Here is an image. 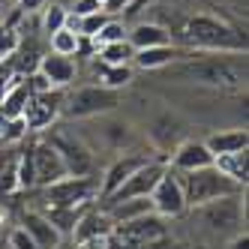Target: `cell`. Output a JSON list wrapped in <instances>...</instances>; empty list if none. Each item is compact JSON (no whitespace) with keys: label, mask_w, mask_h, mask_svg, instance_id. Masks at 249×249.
Returning <instances> with one entry per match:
<instances>
[{"label":"cell","mask_w":249,"mask_h":249,"mask_svg":"<svg viewBox=\"0 0 249 249\" xmlns=\"http://www.w3.org/2000/svg\"><path fill=\"white\" fill-rule=\"evenodd\" d=\"M18 42H21V36L15 27H9V24L0 27V60H9L15 54V48H18Z\"/></svg>","instance_id":"cell-30"},{"label":"cell","mask_w":249,"mask_h":249,"mask_svg":"<svg viewBox=\"0 0 249 249\" xmlns=\"http://www.w3.org/2000/svg\"><path fill=\"white\" fill-rule=\"evenodd\" d=\"M30 165H33V189H45L51 183H57L60 177H69L66 174V165L60 153L51 147V141H33L30 144Z\"/></svg>","instance_id":"cell-10"},{"label":"cell","mask_w":249,"mask_h":249,"mask_svg":"<svg viewBox=\"0 0 249 249\" xmlns=\"http://www.w3.org/2000/svg\"><path fill=\"white\" fill-rule=\"evenodd\" d=\"M18 228H24V231H27V237L36 243L39 249H54V246L63 240V237H60V231L51 225L39 210H24V213H21V225H18Z\"/></svg>","instance_id":"cell-18"},{"label":"cell","mask_w":249,"mask_h":249,"mask_svg":"<svg viewBox=\"0 0 249 249\" xmlns=\"http://www.w3.org/2000/svg\"><path fill=\"white\" fill-rule=\"evenodd\" d=\"M24 84H27L30 96H33V93H48V90H54V87L48 84V78H45L42 72H30V75H24Z\"/></svg>","instance_id":"cell-33"},{"label":"cell","mask_w":249,"mask_h":249,"mask_svg":"<svg viewBox=\"0 0 249 249\" xmlns=\"http://www.w3.org/2000/svg\"><path fill=\"white\" fill-rule=\"evenodd\" d=\"M177 78H186L192 84L216 87V90H240L246 84V57L243 54H189L180 66H174Z\"/></svg>","instance_id":"cell-1"},{"label":"cell","mask_w":249,"mask_h":249,"mask_svg":"<svg viewBox=\"0 0 249 249\" xmlns=\"http://www.w3.org/2000/svg\"><path fill=\"white\" fill-rule=\"evenodd\" d=\"M114 231V222H111V216L105 213L102 207H87L84 213H81V219L75 222V228H72V243H81V240H90V237H108Z\"/></svg>","instance_id":"cell-15"},{"label":"cell","mask_w":249,"mask_h":249,"mask_svg":"<svg viewBox=\"0 0 249 249\" xmlns=\"http://www.w3.org/2000/svg\"><path fill=\"white\" fill-rule=\"evenodd\" d=\"M111 237L120 249H144L156 240L168 237V225L162 216L156 213H147V216H138V219H129V222H120L114 225Z\"/></svg>","instance_id":"cell-7"},{"label":"cell","mask_w":249,"mask_h":249,"mask_svg":"<svg viewBox=\"0 0 249 249\" xmlns=\"http://www.w3.org/2000/svg\"><path fill=\"white\" fill-rule=\"evenodd\" d=\"M150 204H153V213L162 216V219H174V216H183V213H186L183 186H180V180H177V174L171 168L159 177V183L153 186Z\"/></svg>","instance_id":"cell-11"},{"label":"cell","mask_w":249,"mask_h":249,"mask_svg":"<svg viewBox=\"0 0 249 249\" xmlns=\"http://www.w3.org/2000/svg\"><path fill=\"white\" fill-rule=\"evenodd\" d=\"M45 141H51V147L60 153L69 177H87V174H93V156H90V150H87L72 132L57 129V132H51Z\"/></svg>","instance_id":"cell-9"},{"label":"cell","mask_w":249,"mask_h":249,"mask_svg":"<svg viewBox=\"0 0 249 249\" xmlns=\"http://www.w3.org/2000/svg\"><path fill=\"white\" fill-rule=\"evenodd\" d=\"M36 72H42L48 78V84L54 87V90H63V87H69L75 81L78 75V66L72 57H60V54H42L39 57V66H36Z\"/></svg>","instance_id":"cell-16"},{"label":"cell","mask_w":249,"mask_h":249,"mask_svg":"<svg viewBox=\"0 0 249 249\" xmlns=\"http://www.w3.org/2000/svg\"><path fill=\"white\" fill-rule=\"evenodd\" d=\"M231 249H249V234L246 231H240V234L231 237Z\"/></svg>","instance_id":"cell-39"},{"label":"cell","mask_w":249,"mask_h":249,"mask_svg":"<svg viewBox=\"0 0 249 249\" xmlns=\"http://www.w3.org/2000/svg\"><path fill=\"white\" fill-rule=\"evenodd\" d=\"M192 51L189 48H177L174 42L171 45H156V48H144V51H135L129 66H138V69H162V66H171L177 60L189 57Z\"/></svg>","instance_id":"cell-17"},{"label":"cell","mask_w":249,"mask_h":249,"mask_svg":"<svg viewBox=\"0 0 249 249\" xmlns=\"http://www.w3.org/2000/svg\"><path fill=\"white\" fill-rule=\"evenodd\" d=\"M126 6H129V0H102V12H108V15L126 12Z\"/></svg>","instance_id":"cell-37"},{"label":"cell","mask_w":249,"mask_h":249,"mask_svg":"<svg viewBox=\"0 0 249 249\" xmlns=\"http://www.w3.org/2000/svg\"><path fill=\"white\" fill-rule=\"evenodd\" d=\"M111 15L108 12H93V15H84V18H78V36H87V39H93L96 33L105 27V21H108Z\"/></svg>","instance_id":"cell-29"},{"label":"cell","mask_w":249,"mask_h":249,"mask_svg":"<svg viewBox=\"0 0 249 249\" xmlns=\"http://www.w3.org/2000/svg\"><path fill=\"white\" fill-rule=\"evenodd\" d=\"M213 168H219L225 177H231L234 183H240V186L246 189V177H249L246 150H237V153H225V156H216V159H213Z\"/></svg>","instance_id":"cell-23"},{"label":"cell","mask_w":249,"mask_h":249,"mask_svg":"<svg viewBox=\"0 0 249 249\" xmlns=\"http://www.w3.org/2000/svg\"><path fill=\"white\" fill-rule=\"evenodd\" d=\"M96 72H99V84L108 87V90H123L129 81H132V66H102L96 63Z\"/></svg>","instance_id":"cell-25"},{"label":"cell","mask_w":249,"mask_h":249,"mask_svg":"<svg viewBox=\"0 0 249 249\" xmlns=\"http://www.w3.org/2000/svg\"><path fill=\"white\" fill-rule=\"evenodd\" d=\"M120 105V90H108L102 84H87V87H78L69 96H63V105H60V114L66 117H96V114H108Z\"/></svg>","instance_id":"cell-4"},{"label":"cell","mask_w":249,"mask_h":249,"mask_svg":"<svg viewBox=\"0 0 249 249\" xmlns=\"http://www.w3.org/2000/svg\"><path fill=\"white\" fill-rule=\"evenodd\" d=\"M60 105H63V93L60 90H48V93H33L27 99V108L21 114L27 132H42L45 126L57 120L60 114Z\"/></svg>","instance_id":"cell-12"},{"label":"cell","mask_w":249,"mask_h":249,"mask_svg":"<svg viewBox=\"0 0 249 249\" xmlns=\"http://www.w3.org/2000/svg\"><path fill=\"white\" fill-rule=\"evenodd\" d=\"M126 42L132 45V51H144V48H156V45H171V33L162 24L153 21H141L129 30Z\"/></svg>","instance_id":"cell-19"},{"label":"cell","mask_w":249,"mask_h":249,"mask_svg":"<svg viewBox=\"0 0 249 249\" xmlns=\"http://www.w3.org/2000/svg\"><path fill=\"white\" fill-rule=\"evenodd\" d=\"M210 165H213V153L207 150L204 141H183L171 153V171H177V174L210 168Z\"/></svg>","instance_id":"cell-13"},{"label":"cell","mask_w":249,"mask_h":249,"mask_svg":"<svg viewBox=\"0 0 249 249\" xmlns=\"http://www.w3.org/2000/svg\"><path fill=\"white\" fill-rule=\"evenodd\" d=\"M243 195H228V198H219V201H210L204 207H195L192 213L198 216L210 231H216V234H228V237H234L240 234L243 228Z\"/></svg>","instance_id":"cell-6"},{"label":"cell","mask_w":249,"mask_h":249,"mask_svg":"<svg viewBox=\"0 0 249 249\" xmlns=\"http://www.w3.org/2000/svg\"><path fill=\"white\" fill-rule=\"evenodd\" d=\"M48 0H18V12L24 15H33V12H42Z\"/></svg>","instance_id":"cell-36"},{"label":"cell","mask_w":249,"mask_h":249,"mask_svg":"<svg viewBox=\"0 0 249 249\" xmlns=\"http://www.w3.org/2000/svg\"><path fill=\"white\" fill-rule=\"evenodd\" d=\"M0 249H6V243H3V240H0Z\"/></svg>","instance_id":"cell-42"},{"label":"cell","mask_w":249,"mask_h":249,"mask_svg":"<svg viewBox=\"0 0 249 249\" xmlns=\"http://www.w3.org/2000/svg\"><path fill=\"white\" fill-rule=\"evenodd\" d=\"M27 99H30V90H27L24 78H18L3 96H0V117L3 120H18L24 114V108H27Z\"/></svg>","instance_id":"cell-21"},{"label":"cell","mask_w":249,"mask_h":249,"mask_svg":"<svg viewBox=\"0 0 249 249\" xmlns=\"http://www.w3.org/2000/svg\"><path fill=\"white\" fill-rule=\"evenodd\" d=\"M99 9H102L99 0H75L69 12H72L75 18H84V15H93V12H99Z\"/></svg>","instance_id":"cell-35"},{"label":"cell","mask_w":249,"mask_h":249,"mask_svg":"<svg viewBox=\"0 0 249 249\" xmlns=\"http://www.w3.org/2000/svg\"><path fill=\"white\" fill-rule=\"evenodd\" d=\"M15 81H18V75H15L12 63H9V60H0V96H3Z\"/></svg>","instance_id":"cell-34"},{"label":"cell","mask_w":249,"mask_h":249,"mask_svg":"<svg viewBox=\"0 0 249 249\" xmlns=\"http://www.w3.org/2000/svg\"><path fill=\"white\" fill-rule=\"evenodd\" d=\"M78 33L75 30H69V27H63V30H57V33H51L48 36V45H51V54H60V57H75L78 54Z\"/></svg>","instance_id":"cell-26"},{"label":"cell","mask_w":249,"mask_h":249,"mask_svg":"<svg viewBox=\"0 0 249 249\" xmlns=\"http://www.w3.org/2000/svg\"><path fill=\"white\" fill-rule=\"evenodd\" d=\"M168 171V165L165 162H156V159H147L144 165H141L132 177H126L108 198H105L102 204H114V201H126V198H150V192H153V186L159 183V177H162Z\"/></svg>","instance_id":"cell-8"},{"label":"cell","mask_w":249,"mask_h":249,"mask_svg":"<svg viewBox=\"0 0 249 249\" xmlns=\"http://www.w3.org/2000/svg\"><path fill=\"white\" fill-rule=\"evenodd\" d=\"M54 249H75V243H72V240H60Z\"/></svg>","instance_id":"cell-40"},{"label":"cell","mask_w":249,"mask_h":249,"mask_svg":"<svg viewBox=\"0 0 249 249\" xmlns=\"http://www.w3.org/2000/svg\"><path fill=\"white\" fill-rule=\"evenodd\" d=\"M144 162H147V156H132V153H129V156H117L114 162L105 168L102 180H99V201L108 198V195H111L123 180H126V177H132L141 165H144Z\"/></svg>","instance_id":"cell-14"},{"label":"cell","mask_w":249,"mask_h":249,"mask_svg":"<svg viewBox=\"0 0 249 249\" xmlns=\"http://www.w3.org/2000/svg\"><path fill=\"white\" fill-rule=\"evenodd\" d=\"M177 174V171H174ZM177 180L183 186V198H186V210L204 207L210 201L228 198V195H243V186L234 183L231 177H225L219 168H198V171H186L177 174Z\"/></svg>","instance_id":"cell-3"},{"label":"cell","mask_w":249,"mask_h":249,"mask_svg":"<svg viewBox=\"0 0 249 249\" xmlns=\"http://www.w3.org/2000/svg\"><path fill=\"white\" fill-rule=\"evenodd\" d=\"M18 189H33V165H30V147L18 153Z\"/></svg>","instance_id":"cell-31"},{"label":"cell","mask_w":249,"mask_h":249,"mask_svg":"<svg viewBox=\"0 0 249 249\" xmlns=\"http://www.w3.org/2000/svg\"><path fill=\"white\" fill-rule=\"evenodd\" d=\"M45 207H90L99 198V180L93 174L87 177H60L57 183L42 189Z\"/></svg>","instance_id":"cell-5"},{"label":"cell","mask_w":249,"mask_h":249,"mask_svg":"<svg viewBox=\"0 0 249 249\" xmlns=\"http://www.w3.org/2000/svg\"><path fill=\"white\" fill-rule=\"evenodd\" d=\"M6 249H39V246L27 237L24 228H15V231H9V237H6Z\"/></svg>","instance_id":"cell-32"},{"label":"cell","mask_w":249,"mask_h":249,"mask_svg":"<svg viewBox=\"0 0 249 249\" xmlns=\"http://www.w3.org/2000/svg\"><path fill=\"white\" fill-rule=\"evenodd\" d=\"M180 39L189 51L216 54H246V36L219 15H192L180 27Z\"/></svg>","instance_id":"cell-2"},{"label":"cell","mask_w":249,"mask_h":249,"mask_svg":"<svg viewBox=\"0 0 249 249\" xmlns=\"http://www.w3.org/2000/svg\"><path fill=\"white\" fill-rule=\"evenodd\" d=\"M99 3H102V0H99Z\"/></svg>","instance_id":"cell-43"},{"label":"cell","mask_w":249,"mask_h":249,"mask_svg":"<svg viewBox=\"0 0 249 249\" xmlns=\"http://www.w3.org/2000/svg\"><path fill=\"white\" fill-rule=\"evenodd\" d=\"M204 144L213 153V159H216V156H225V153L246 150L249 147V132L246 129H222V132H213Z\"/></svg>","instance_id":"cell-20"},{"label":"cell","mask_w":249,"mask_h":249,"mask_svg":"<svg viewBox=\"0 0 249 249\" xmlns=\"http://www.w3.org/2000/svg\"><path fill=\"white\" fill-rule=\"evenodd\" d=\"M150 3H153V0H129V6H126V12H123V15H126V18H132V15L144 12Z\"/></svg>","instance_id":"cell-38"},{"label":"cell","mask_w":249,"mask_h":249,"mask_svg":"<svg viewBox=\"0 0 249 249\" xmlns=\"http://www.w3.org/2000/svg\"><path fill=\"white\" fill-rule=\"evenodd\" d=\"M126 36H129V27L123 24V21H117V18H108V21H105V27L93 36V42H96V48H99V45H105V42H123Z\"/></svg>","instance_id":"cell-28"},{"label":"cell","mask_w":249,"mask_h":249,"mask_svg":"<svg viewBox=\"0 0 249 249\" xmlns=\"http://www.w3.org/2000/svg\"><path fill=\"white\" fill-rule=\"evenodd\" d=\"M66 18H69V9L60 6V3H51L42 9V30H45V36H51V33H57L66 27Z\"/></svg>","instance_id":"cell-27"},{"label":"cell","mask_w":249,"mask_h":249,"mask_svg":"<svg viewBox=\"0 0 249 249\" xmlns=\"http://www.w3.org/2000/svg\"><path fill=\"white\" fill-rule=\"evenodd\" d=\"M132 45L123 39V42H105V45H99L96 48V63H102V66H126L129 60H132Z\"/></svg>","instance_id":"cell-24"},{"label":"cell","mask_w":249,"mask_h":249,"mask_svg":"<svg viewBox=\"0 0 249 249\" xmlns=\"http://www.w3.org/2000/svg\"><path fill=\"white\" fill-rule=\"evenodd\" d=\"M84 210H87V207H42L39 213L60 231L63 240H69V237H72V228H75V222L81 219Z\"/></svg>","instance_id":"cell-22"},{"label":"cell","mask_w":249,"mask_h":249,"mask_svg":"<svg viewBox=\"0 0 249 249\" xmlns=\"http://www.w3.org/2000/svg\"><path fill=\"white\" fill-rule=\"evenodd\" d=\"M6 12V3H3V0H0V15H3Z\"/></svg>","instance_id":"cell-41"}]
</instances>
